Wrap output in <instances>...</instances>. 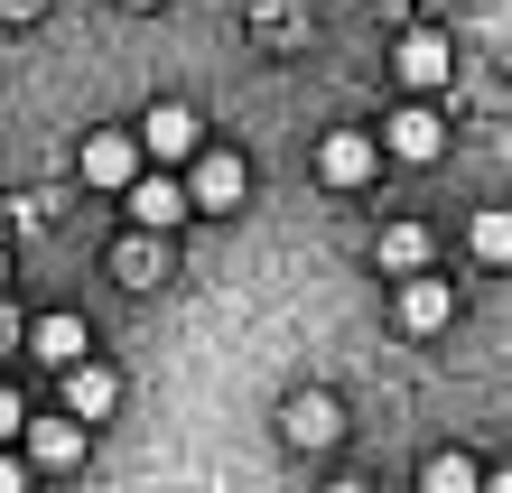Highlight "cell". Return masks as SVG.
<instances>
[{
	"label": "cell",
	"instance_id": "cell-9",
	"mask_svg": "<svg viewBox=\"0 0 512 493\" xmlns=\"http://www.w3.org/2000/svg\"><path fill=\"white\" fill-rule=\"evenodd\" d=\"M56 391H66V410H75L84 428H94V419H112V400H122L112 363H94V354H84V363H66V373H56Z\"/></svg>",
	"mask_w": 512,
	"mask_h": 493
},
{
	"label": "cell",
	"instance_id": "cell-21",
	"mask_svg": "<svg viewBox=\"0 0 512 493\" xmlns=\"http://www.w3.org/2000/svg\"><path fill=\"white\" fill-rule=\"evenodd\" d=\"M485 493H512V475H485Z\"/></svg>",
	"mask_w": 512,
	"mask_h": 493
},
{
	"label": "cell",
	"instance_id": "cell-19",
	"mask_svg": "<svg viewBox=\"0 0 512 493\" xmlns=\"http://www.w3.org/2000/svg\"><path fill=\"white\" fill-rule=\"evenodd\" d=\"M47 10V0H0V19H38Z\"/></svg>",
	"mask_w": 512,
	"mask_h": 493
},
{
	"label": "cell",
	"instance_id": "cell-8",
	"mask_svg": "<svg viewBox=\"0 0 512 493\" xmlns=\"http://www.w3.org/2000/svg\"><path fill=\"white\" fill-rule=\"evenodd\" d=\"M187 187H196V214H233V205H243V187H252V168L233 159V149H196Z\"/></svg>",
	"mask_w": 512,
	"mask_h": 493
},
{
	"label": "cell",
	"instance_id": "cell-3",
	"mask_svg": "<svg viewBox=\"0 0 512 493\" xmlns=\"http://www.w3.org/2000/svg\"><path fill=\"white\" fill-rule=\"evenodd\" d=\"M382 149H391V159H410V168H429L438 149H447V121H438V103H429V94H410L401 112L382 121Z\"/></svg>",
	"mask_w": 512,
	"mask_h": 493
},
{
	"label": "cell",
	"instance_id": "cell-20",
	"mask_svg": "<svg viewBox=\"0 0 512 493\" xmlns=\"http://www.w3.org/2000/svg\"><path fill=\"white\" fill-rule=\"evenodd\" d=\"M0 345H19V317H10V307H0Z\"/></svg>",
	"mask_w": 512,
	"mask_h": 493
},
{
	"label": "cell",
	"instance_id": "cell-11",
	"mask_svg": "<svg viewBox=\"0 0 512 493\" xmlns=\"http://www.w3.org/2000/svg\"><path fill=\"white\" fill-rule=\"evenodd\" d=\"M28 354L66 373V363H84V354H94V335H84V317H66V307H56V317H38V326H28Z\"/></svg>",
	"mask_w": 512,
	"mask_h": 493
},
{
	"label": "cell",
	"instance_id": "cell-5",
	"mask_svg": "<svg viewBox=\"0 0 512 493\" xmlns=\"http://www.w3.org/2000/svg\"><path fill=\"white\" fill-rule=\"evenodd\" d=\"M391 75H401V84H410V94H438V84H447V75H457V47H447V38H438V28H410V38H401V47H391Z\"/></svg>",
	"mask_w": 512,
	"mask_h": 493
},
{
	"label": "cell",
	"instance_id": "cell-13",
	"mask_svg": "<svg viewBox=\"0 0 512 493\" xmlns=\"http://www.w3.org/2000/svg\"><path fill=\"white\" fill-rule=\"evenodd\" d=\"M382 270L419 280V270H429V233H419V224H382Z\"/></svg>",
	"mask_w": 512,
	"mask_h": 493
},
{
	"label": "cell",
	"instance_id": "cell-23",
	"mask_svg": "<svg viewBox=\"0 0 512 493\" xmlns=\"http://www.w3.org/2000/svg\"><path fill=\"white\" fill-rule=\"evenodd\" d=\"M326 493H364V484H326Z\"/></svg>",
	"mask_w": 512,
	"mask_h": 493
},
{
	"label": "cell",
	"instance_id": "cell-17",
	"mask_svg": "<svg viewBox=\"0 0 512 493\" xmlns=\"http://www.w3.org/2000/svg\"><path fill=\"white\" fill-rule=\"evenodd\" d=\"M10 438H28V410H19V391L0 382V447H10Z\"/></svg>",
	"mask_w": 512,
	"mask_h": 493
},
{
	"label": "cell",
	"instance_id": "cell-7",
	"mask_svg": "<svg viewBox=\"0 0 512 493\" xmlns=\"http://www.w3.org/2000/svg\"><path fill=\"white\" fill-rule=\"evenodd\" d=\"M373 168H382L373 131H326L317 140V177H326V187H373Z\"/></svg>",
	"mask_w": 512,
	"mask_h": 493
},
{
	"label": "cell",
	"instance_id": "cell-6",
	"mask_svg": "<svg viewBox=\"0 0 512 493\" xmlns=\"http://www.w3.org/2000/svg\"><path fill=\"white\" fill-rule=\"evenodd\" d=\"M280 438H289V447H336V438H345L336 391H289V400H280Z\"/></svg>",
	"mask_w": 512,
	"mask_h": 493
},
{
	"label": "cell",
	"instance_id": "cell-12",
	"mask_svg": "<svg viewBox=\"0 0 512 493\" xmlns=\"http://www.w3.org/2000/svg\"><path fill=\"white\" fill-rule=\"evenodd\" d=\"M447 317H457V289H447V280H429V270L401 280V326H410V335H438Z\"/></svg>",
	"mask_w": 512,
	"mask_h": 493
},
{
	"label": "cell",
	"instance_id": "cell-15",
	"mask_svg": "<svg viewBox=\"0 0 512 493\" xmlns=\"http://www.w3.org/2000/svg\"><path fill=\"white\" fill-rule=\"evenodd\" d=\"M466 242H475V261H512V205H485V214H475V224H466Z\"/></svg>",
	"mask_w": 512,
	"mask_h": 493
},
{
	"label": "cell",
	"instance_id": "cell-16",
	"mask_svg": "<svg viewBox=\"0 0 512 493\" xmlns=\"http://www.w3.org/2000/svg\"><path fill=\"white\" fill-rule=\"evenodd\" d=\"M419 493H485V475H475L466 456H429V466H419Z\"/></svg>",
	"mask_w": 512,
	"mask_h": 493
},
{
	"label": "cell",
	"instance_id": "cell-22",
	"mask_svg": "<svg viewBox=\"0 0 512 493\" xmlns=\"http://www.w3.org/2000/svg\"><path fill=\"white\" fill-rule=\"evenodd\" d=\"M122 10H168V0H122Z\"/></svg>",
	"mask_w": 512,
	"mask_h": 493
},
{
	"label": "cell",
	"instance_id": "cell-4",
	"mask_svg": "<svg viewBox=\"0 0 512 493\" xmlns=\"http://www.w3.org/2000/svg\"><path fill=\"white\" fill-rule=\"evenodd\" d=\"M122 205H131V224H140V233H177V224L196 214V187H187V177H159V168H149Z\"/></svg>",
	"mask_w": 512,
	"mask_h": 493
},
{
	"label": "cell",
	"instance_id": "cell-1",
	"mask_svg": "<svg viewBox=\"0 0 512 493\" xmlns=\"http://www.w3.org/2000/svg\"><path fill=\"white\" fill-rule=\"evenodd\" d=\"M131 131H140V149H149L159 168H196V149H205V121H196L187 103H149Z\"/></svg>",
	"mask_w": 512,
	"mask_h": 493
},
{
	"label": "cell",
	"instance_id": "cell-10",
	"mask_svg": "<svg viewBox=\"0 0 512 493\" xmlns=\"http://www.w3.org/2000/svg\"><path fill=\"white\" fill-rule=\"evenodd\" d=\"M28 466H47V475L84 466V419H75V410H56V419H28Z\"/></svg>",
	"mask_w": 512,
	"mask_h": 493
},
{
	"label": "cell",
	"instance_id": "cell-18",
	"mask_svg": "<svg viewBox=\"0 0 512 493\" xmlns=\"http://www.w3.org/2000/svg\"><path fill=\"white\" fill-rule=\"evenodd\" d=\"M0 493H28V466H19L10 447H0Z\"/></svg>",
	"mask_w": 512,
	"mask_h": 493
},
{
	"label": "cell",
	"instance_id": "cell-14",
	"mask_svg": "<svg viewBox=\"0 0 512 493\" xmlns=\"http://www.w3.org/2000/svg\"><path fill=\"white\" fill-rule=\"evenodd\" d=\"M112 270H122L131 289H159V280H168V252H159V242H149V233H131L122 252H112Z\"/></svg>",
	"mask_w": 512,
	"mask_h": 493
},
{
	"label": "cell",
	"instance_id": "cell-2",
	"mask_svg": "<svg viewBox=\"0 0 512 493\" xmlns=\"http://www.w3.org/2000/svg\"><path fill=\"white\" fill-rule=\"evenodd\" d=\"M149 149H140V131H84V187H112V196H131L140 187V168Z\"/></svg>",
	"mask_w": 512,
	"mask_h": 493
}]
</instances>
